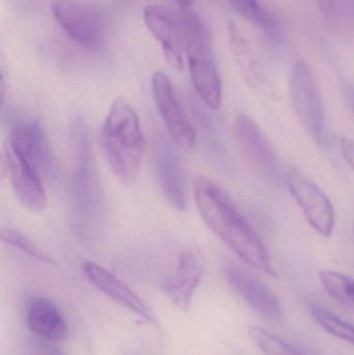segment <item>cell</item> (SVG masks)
<instances>
[{"label": "cell", "instance_id": "6da1fadb", "mask_svg": "<svg viewBox=\"0 0 354 355\" xmlns=\"http://www.w3.org/2000/svg\"><path fill=\"white\" fill-rule=\"evenodd\" d=\"M193 196L204 223L231 250L253 268L278 277L265 244L226 190L200 176L193 181Z\"/></svg>", "mask_w": 354, "mask_h": 355}, {"label": "cell", "instance_id": "7a4b0ae2", "mask_svg": "<svg viewBox=\"0 0 354 355\" xmlns=\"http://www.w3.org/2000/svg\"><path fill=\"white\" fill-rule=\"evenodd\" d=\"M71 205L73 225L79 237L91 239L103 223L104 202L99 176L89 143V130L82 119L71 125Z\"/></svg>", "mask_w": 354, "mask_h": 355}, {"label": "cell", "instance_id": "3957f363", "mask_svg": "<svg viewBox=\"0 0 354 355\" xmlns=\"http://www.w3.org/2000/svg\"><path fill=\"white\" fill-rule=\"evenodd\" d=\"M99 143L114 177L131 185L139 177L145 139L136 110L124 98L110 106L99 133Z\"/></svg>", "mask_w": 354, "mask_h": 355}, {"label": "cell", "instance_id": "277c9868", "mask_svg": "<svg viewBox=\"0 0 354 355\" xmlns=\"http://www.w3.org/2000/svg\"><path fill=\"white\" fill-rule=\"evenodd\" d=\"M179 17L193 87L207 107L218 110L222 106V85L209 29L191 8H182Z\"/></svg>", "mask_w": 354, "mask_h": 355}, {"label": "cell", "instance_id": "5b68a950", "mask_svg": "<svg viewBox=\"0 0 354 355\" xmlns=\"http://www.w3.org/2000/svg\"><path fill=\"white\" fill-rule=\"evenodd\" d=\"M51 12L62 31L79 46L99 50L107 35L103 10L85 0H51Z\"/></svg>", "mask_w": 354, "mask_h": 355}, {"label": "cell", "instance_id": "8992f818", "mask_svg": "<svg viewBox=\"0 0 354 355\" xmlns=\"http://www.w3.org/2000/svg\"><path fill=\"white\" fill-rule=\"evenodd\" d=\"M290 94L297 120L306 132L324 143V112L319 87L310 67L297 60L291 73Z\"/></svg>", "mask_w": 354, "mask_h": 355}, {"label": "cell", "instance_id": "52a82bcc", "mask_svg": "<svg viewBox=\"0 0 354 355\" xmlns=\"http://www.w3.org/2000/svg\"><path fill=\"white\" fill-rule=\"evenodd\" d=\"M152 93L156 107L168 129L172 143L182 151H191L197 141V132L183 110L178 94L168 75L154 73Z\"/></svg>", "mask_w": 354, "mask_h": 355}, {"label": "cell", "instance_id": "ba28073f", "mask_svg": "<svg viewBox=\"0 0 354 355\" xmlns=\"http://www.w3.org/2000/svg\"><path fill=\"white\" fill-rule=\"evenodd\" d=\"M287 184L309 225L324 237L335 229V209L324 190L303 172L292 168L287 174Z\"/></svg>", "mask_w": 354, "mask_h": 355}, {"label": "cell", "instance_id": "9c48e42d", "mask_svg": "<svg viewBox=\"0 0 354 355\" xmlns=\"http://www.w3.org/2000/svg\"><path fill=\"white\" fill-rule=\"evenodd\" d=\"M224 275L231 288L258 315L272 322L284 320L280 298L261 279L232 262L224 265Z\"/></svg>", "mask_w": 354, "mask_h": 355}, {"label": "cell", "instance_id": "30bf717a", "mask_svg": "<svg viewBox=\"0 0 354 355\" xmlns=\"http://www.w3.org/2000/svg\"><path fill=\"white\" fill-rule=\"evenodd\" d=\"M205 271L204 254L197 248H187L179 254L176 266L162 282V292L179 310L188 311Z\"/></svg>", "mask_w": 354, "mask_h": 355}, {"label": "cell", "instance_id": "8fae6325", "mask_svg": "<svg viewBox=\"0 0 354 355\" xmlns=\"http://www.w3.org/2000/svg\"><path fill=\"white\" fill-rule=\"evenodd\" d=\"M164 135H158L154 141V168L160 190L168 204L178 211L187 207L186 191L180 156Z\"/></svg>", "mask_w": 354, "mask_h": 355}, {"label": "cell", "instance_id": "7c38bea8", "mask_svg": "<svg viewBox=\"0 0 354 355\" xmlns=\"http://www.w3.org/2000/svg\"><path fill=\"white\" fill-rule=\"evenodd\" d=\"M81 268L89 283L95 286L99 291L123 308L134 313L149 324L153 325L154 327H159L155 315L145 304V300L122 279H118L116 275L101 265L91 261L83 263Z\"/></svg>", "mask_w": 354, "mask_h": 355}, {"label": "cell", "instance_id": "4fadbf2b", "mask_svg": "<svg viewBox=\"0 0 354 355\" xmlns=\"http://www.w3.org/2000/svg\"><path fill=\"white\" fill-rule=\"evenodd\" d=\"M6 149L37 168L42 175L49 170V141L39 120L26 119L14 123L10 129Z\"/></svg>", "mask_w": 354, "mask_h": 355}, {"label": "cell", "instance_id": "5bb4252c", "mask_svg": "<svg viewBox=\"0 0 354 355\" xmlns=\"http://www.w3.org/2000/svg\"><path fill=\"white\" fill-rule=\"evenodd\" d=\"M234 131L237 144L251 166L265 176L276 175L278 170L276 152L257 123L247 114H238L235 120Z\"/></svg>", "mask_w": 354, "mask_h": 355}, {"label": "cell", "instance_id": "9a60e30c", "mask_svg": "<svg viewBox=\"0 0 354 355\" xmlns=\"http://www.w3.org/2000/svg\"><path fill=\"white\" fill-rule=\"evenodd\" d=\"M4 164L12 191L19 202L31 212L45 210L47 193L41 173L6 148Z\"/></svg>", "mask_w": 354, "mask_h": 355}, {"label": "cell", "instance_id": "2e32d148", "mask_svg": "<svg viewBox=\"0 0 354 355\" xmlns=\"http://www.w3.org/2000/svg\"><path fill=\"white\" fill-rule=\"evenodd\" d=\"M143 20L150 33L161 44L164 58L170 67L182 70L184 62L181 49L184 43L179 14L166 6H149L143 10Z\"/></svg>", "mask_w": 354, "mask_h": 355}, {"label": "cell", "instance_id": "e0dca14e", "mask_svg": "<svg viewBox=\"0 0 354 355\" xmlns=\"http://www.w3.org/2000/svg\"><path fill=\"white\" fill-rule=\"evenodd\" d=\"M27 327L33 335L47 341H60L67 334L64 315L52 300L43 296L31 298L27 304Z\"/></svg>", "mask_w": 354, "mask_h": 355}, {"label": "cell", "instance_id": "ac0fdd59", "mask_svg": "<svg viewBox=\"0 0 354 355\" xmlns=\"http://www.w3.org/2000/svg\"><path fill=\"white\" fill-rule=\"evenodd\" d=\"M228 31L231 50L245 80L251 87H263L265 85V76L257 53L251 47L247 35L234 22L229 23Z\"/></svg>", "mask_w": 354, "mask_h": 355}, {"label": "cell", "instance_id": "d6986e66", "mask_svg": "<svg viewBox=\"0 0 354 355\" xmlns=\"http://www.w3.org/2000/svg\"><path fill=\"white\" fill-rule=\"evenodd\" d=\"M233 10L247 22L263 31L272 42H278L281 37L280 26L276 19L265 8L260 6L258 0H229Z\"/></svg>", "mask_w": 354, "mask_h": 355}, {"label": "cell", "instance_id": "ffe728a7", "mask_svg": "<svg viewBox=\"0 0 354 355\" xmlns=\"http://www.w3.org/2000/svg\"><path fill=\"white\" fill-rule=\"evenodd\" d=\"M319 279L333 298L343 306L354 309V277L338 271L324 270L319 273Z\"/></svg>", "mask_w": 354, "mask_h": 355}, {"label": "cell", "instance_id": "44dd1931", "mask_svg": "<svg viewBox=\"0 0 354 355\" xmlns=\"http://www.w3.org/2000/svg\"><path fill=\"white\" fill-rule=\"evenodd\" d=\"M312 317L321 329L337 339L342 340L354 346V324L340 318L338 315L321 306H314Z\"/></svg>", "mask_w": 354, "mask_h": 355}, {"label": "cell", "instance_id": "7402d4cb", "mask_svg": "<svg viewBox=\"0 0 354 355\" xmlns=\"http://www.w3.org/2000/svg\"><path fill=\"white\" fill-rule=\"evenodd\" d=\"M249 334L254 344L265 355H303L282 338L257 325H251Z\"/></svg>", "mask_w": 354, "mask_h": 355}, {"label": "cell", "instance_id": "603a6c76", "mask_svg": "<svg viewBox=\"0 0 354 355\" xmlns=\"http://www.w3.org/2000/svg\"><path fill=\"white\" fill-rule=\"evenodd\" d=\"M1 240L4 243L18 248L23 254H27L30 258L39 261V262L54 264V261L43 250H39L37 244L33 243L28 237L23 235L19 231L14 229H2Z\"/></svg>", "mask_w": 354, "mask_h": 355}, {"label": "cell", "instance_id": "cb8c5ba5", "mask_svg": "<svg viewBox=\"0 0 354 355\" xmlns=\"http://www.w3.org/2000/svg\"><path fill=\"white\" fill-rule=\"evenodd\" d=\"M33 340V348L37 350V355H66L60 347L54 345L52 341L39 339L37 337Z\"/></svg>", "mask_w": 354, "mask_h": 355}, {"label": "cell", "instance_id": "d4e9b609", "mask_svg": "<svg viewBox=\"0 0 354 355\" xmlns=\"http://www.w3.org/2000/svg\"><path fill=\"white\" fill-rule=\"evenodd\" d=\"M340 150L345 162L354 172V141L343 137L340 141Z\"/></svg>", "mask_w": 354, "mask_h": 355}, {"label": "cell", "instance_id": "484cf974", "mask_svg": "<svg viewBox=\"0 0 354 355\" xmlns=\"http://www.w3.org/2000/svg\"><path fill=\"white\" fill-rule=\"evenodd\" d=\"M320 12L326 17L333 18L336 15L339 6V0H316Z\"/></svg>", "mask_w": 354, "mask_h": 355}, {"label": "cell", "instance_id": "4316f807", "mask_svg": "<svg viewBox=\"0 0 354 355\" xmlns=\"http://www.w3.org/2000/svg\"><path fill=\"white\" fill-rule=\"evenodd\" d=\"M176 1L181 8H188L193 0H176Z\"/></svg>", "mask_w": 354, "mask_h": 355}]
</instances>
